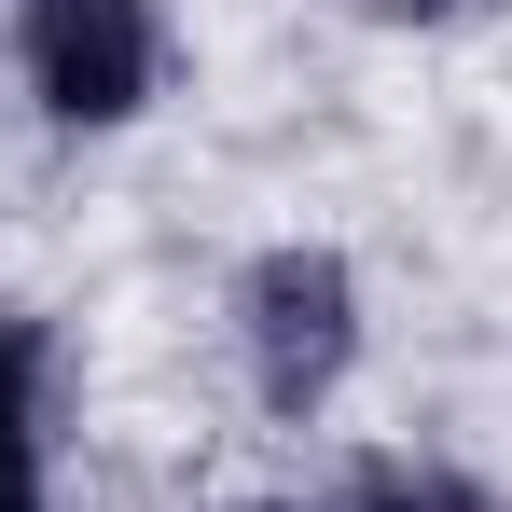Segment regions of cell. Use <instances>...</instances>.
I'll return each instance as SVG.
<instances>
[{
	"mask_svg": "<svg viewBox=\"0 0 512 512\" xmlns=\"http://www.w3.org/2000/svg\"><path fill=\"white\" fill-rule=\"evenodd\" d=\"M360 512H499V499H485L471 471H374V485H360Z\"/></svg>",
	"mask_w": 512,
	"mask_h": 512,
	"instance_id": "obj_4",
	"label": "cell"
},
{
	"mask_svg": "<svg viewBox=\"0 0 512 512\" xmlns=\"http://www.w3.org/2000/svg\"><path fill=\"white\" fill-rule=\"evenodd\" d=\"M14 70H28V97L70 139H111L167 84V14L153 0H28L14 14Z\"/></svg>",
	"mask_w": 512,
	"mask_h": 512,
	"instance_id": "obj_1",
	"label": "cell"
},
{
	"mask_svg": "<svg viewBox=\"0 0 512 512\" xmlns=\"http://www.w3.org/2000/svg\"><path fill=\"white\" fill-rule=\"evenodd\" d=\"M236 360H250V388L277 416H319L346 388V360H360V277L333 250H263L236 277Z\"/></svg>",
	"mask_w": 512,
	"mask_h": 512,
	"instance_id": "obj_2",
	"label": "cell"
},
{
	"mask_svg": "<svg viewBox=\"0 0 512 512\" xmlns=\"http://www.w3.org/2000/svg\"><path fill=\"white\" fill-rule=\"evenodd\" d=\"M374 14H457V0H374Z\"/></svg>",
	"mask_w": 512,
	"mask_h": 512,
	"instance_id": "obj_5",
	"label": "cell"
},
{
	"mask_svg": "<svg viewBox=\"0 0 512 512\" xmlns=\"http://www.w3.org/2000/svg\"><path fill=\"white\" fill-rule=\"evenodd\" d=\"M222 512H291V499H222Z\"/></svg>",
	"mask_w": 512,
	"mask_h": 512,
	"instance_id": "obj_6",
	"label": "cell"
},
{
	"mask_svg": "<svg viewBox=\"0 0 512 512\" xmlns=\"http://www.w3.org/2000/svg\"><path fill=\"white\" fill-rule=\"evenodd\" d=\"M0 512H42V333L0 319Z\"/></svg>",
	"mask_w": 512,
	"mask_h": 512,
	"instance_id": "obj_3",
	"label": "cell"
}]
</instances>
